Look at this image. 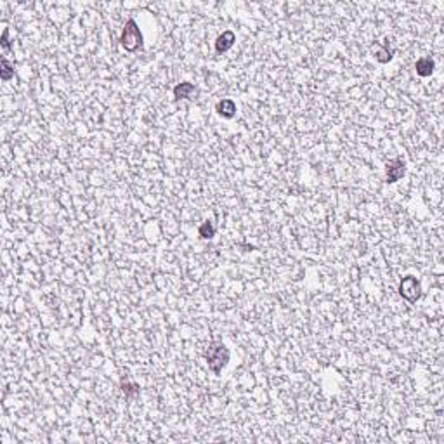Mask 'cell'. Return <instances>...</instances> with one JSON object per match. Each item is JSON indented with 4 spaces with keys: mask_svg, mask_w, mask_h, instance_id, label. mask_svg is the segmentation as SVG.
Wrapping results in <instances>:
<instances>
[{
    "mask_svg": "<svg viewBox=\"0 0 444 444\" xmlns=\"http://www.w3.org/2000/svg\"><path fill=\"white\" fill-rule=\"evenodd\" d=\"M193 92H196L195 85L189 84V82H182V84L173 87V99H176V101H179V99H189Z\"/></svg>",
    "mask_w": 444,
    "mask_h": 444,
    "instance_id": "obj_9",
    "label": "cell"
},
{
    "mask_svg": "<svg viewBox=\"0 0 444 444\" xmlns=\"http://www.w3.org/2000/svg\"><path fill=\"white\" fill-rule=\"evenodd\" d=\"M122 389L125 392V396H134V394H139V385L136 383H122Z\"/></svg>",
    "mask_w": 444,
    "mask_h": 444,
    "instance_id": "obj_12",
    "label": "cell"
},
{
    "mask_svg": "<svg viewBox=\"0 0 444 444\" xmlns=\"http://www.w3.org/2000/svg\"><path fill=\"white\" fill-rule=\"evenodd\" d=\"M120 44L127 52H136L137 49H143L144 38H143V33H141L136 20H129L125 23L122 36H120Z\"/></svg>",
    "mask_w": 444,
    "mask_h": 444,
    "instance_id": "obj_2",
    "label": "cell"
},
{
    "mask_svg": "<svg viewBox=\"0 0 444 444\" xmlns=\"http://www.w3.org/2000/svg\"><path fill=\"white\" fill-rule=\"evenodd\" d=\"M205 359H207L208 368L212 370L214 375H221V372L229 363V349L222 344V342H214L205 352Z\"/></svg>",
    "mask_w": 444,
    "mask_h": 444,
    "instance_id": "obj_1",
    "label": "cell"
},
{
    "mask_svg": "<svg viewBox=\"0 0 444 444\" xmlns=\"http://www.w3.org/2000/svg\"><path fill=\"white\" fill-rule=\"evenodd\" d=\"M215 111H217L222 118H227V120H231V118L236 115V104H235V101H233V99H222V101H219V103L215 104Z\"/></svg>",
    "mask_w": 444,
    "mask_h": 444,
    "instance_id": "obj_6",
    "label": "cell"
},
{
    "mask_svg": "<svg viewBox=\"0 0 444 444\" xmlns=\"http://www.w3.org/2000/svg\"><path fill=\"white\" fill-rule=\"evenodd\" d=\"M0 66H2V70H0V79L4 82H9L14 76V66L9 63V59L6 56L0 57Z\"/></svg>",
    "mask_w": 444,
    "mask_h": 444,
    "instance_id": "obj_10",
    "label": "cell"
},
{
    "mask_svg": "<svg viewBox=\"0 0 444 444\" xmlns=\"http://www.w3.org/2000/svg\"><path fill=\"white\" fill-rule=\"evenodd\" d=\"M399 295L408 302H416L422 297V285L415 276H404L399 283Z\"/></svg>",
    "mask_w": 444,
    "mask_h": 444,
    "instance_id": "obj_3",
    "label": "cell"
},
{
    "mask_svg": "<svg viewBox=\"0 0 444 444\" xmlns=\"http://www.w3.org/2000/svg\"><path fill=\"white\" fill-rule=\"evenodd\" d=\"M406 173V163L402 158H394L387 163L385 167V182L387 184H394V182L401 181Z\"/></svg>",
    "mask_w": 444,
    "mask_h": 444,
    "instance_id": "obj_4",
    "label": "cell"
},
{
    "mask_svg": "<svg viewBox=\"0 0 444 444\" xmlns=\"http://www.w3.org/2000/svg\"><path fill=\"white\" fill-rule=\"evenodd\" d=\"M0 44H2L4 49H9L11 47V44H9V30L4 28V33H2V40H0Z\"/></svg>",
    "mask_w": 444,
    "mask_h": 444,
    "instance_id": "obj_13",
    "label": "cell"
},
{
    "mask_svg": "<svg viewBox=\"0 0 444 444\" xmlns=\"http://www.w3.org/2000/svg\"><path fill=\"white\" fill-rule=\"evenodd\" d=\"M434 68H436V63H434L432 57H420L418 61L415 63V70L418 76H430L434 73Z\"/></svg>",
    "mask_w": 444,
    "mask_h": 444,
    "instance_id": "obj_7",
    "label": "cell"
},
{
    "mask_svg": "<svg viewBox=\"0 0 444 444\" xmlns=\"http://www.w3.org/2000/svg\"><path fill=\"white\" fill-rule=\"evenodd\" d=\"M198 235H200V238H203V240H212V238L215 236V226H214V222H212V221H207V222L201 224L200 229H198Z\"/></svg>",
    "mask_w": 444,
    "mask_h": 444,
    "instance_id": "obj_11",
    "label": "cell"
},
{
    "mask_svg": "<svg viewBox=\"0 0 444 444\" xmlns=\"http://www.w3.org/2000/svg\"><path fill=\"white\" fill-rule=\"evenodd\" d=\"M373 49H377V52H375V57H377V61L382 63V65H385V63H389L392 57H394V49L389 47V38H385V44H383V45L375 44Z\"/></svg>",
    "mask_w": 444,
    "mask_h": 444,
    "instance_id": "obj_8",
    "label": "cell"
},
{
    "mask_svg": "<svg viewBox=\"0 0 444 444\" xmlns=\"http://www.w3.org/2000/svg\"><path fill=\"white\" fill-rule=\"evenodd\" d=\"M235 42H236V35H235V31L226 30L222 35H219V36H217V40H215V50H217L219 54L227 52V50H229V49L233 47V45H235Z\"/></svg>",
    "mask_w": 444,
    "mask_h": 444,
    "instance_id": "obj_5",
    "label": "cell"
}]
</instances>
